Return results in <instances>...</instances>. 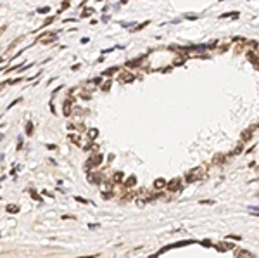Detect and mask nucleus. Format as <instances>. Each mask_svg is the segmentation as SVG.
Instances as JSON below:
<instances>
[{
    "label": "nucleus",
    "mask_w": 259,
    "mask_h": 258,
    "mask_svg": "<svg viewBox=\"0 0 259 258\" xmlns=\"http://www.w3.org/2000/svg\"><path fill=\"white\" fill-rule=\"evenodd\" d=\"M100 161H102V154H98V152H97L95 156H92V158H90V159H88V161L85 163V166L92 170V168H95L97 165H100Z\"/></svg>",
    "instance_id": "1"
},
{
    "label": "nucleus",
    "mask_w": 259,
    "mask_h": 258,
    "mask_svg": "<svg viewBox=\"0 0 259 258\" xmlns=\"http://www.w3.org/2000/svg\"><path fill=\"white\" fill-rule=\"evenodd\" d=\"M133 80H135V76L130 73V71H123V73L119 75V81H121V83H131Z\"/></svg>",
    "instance_id": "2"
},
{
    "label": "nucleus",
    "mask_w": 259,
    "mask_h": 258,
    "mask_svg": "<svg viewBox=\"0 0 259 258\" xmlns=\"http://www.w3.org/2000/svg\"><path fill=\"white\" fill-rule=\"evenodd\" d=\"M201 173H202L201 166H199V168L190 170V171H188V175H187V182H193V180H195V177H197V175H201Z\"/></svg>",
    "instance_id": "3"
},
{
    "label": "nucleus",
    "mask_w": 259,
    "mask_h": 258,
    "mask_svg": "<svg viewBox=\"0 0 259 258\" xmlns=\"http://www.w3.org/2000/svg\"><path fill=\"white\" fill-rule=\"evenodd\" d=\"M180 184H182V180L180 179H173L169 184H168V189L171 191V192H174V191H180Z\"/></svg>",
    "instance_id": "4"
},
{
    "label": "nucleus",
    "mask_w": 259,
    "mask_h": 258,
    "mask_svg": "<svg viewBox=\"0 0 259 258\" xmlns=\"http://www.w3.org/2000/svg\"><path fill=\"white\" fill-rule=\"evenodd\" d=\"M74 102V99H67L64 102V116H69L71 114V104Z\"/></svg>",
    "instance_id": "5"
},
{
    "label": "nucleus",
    "mask_w": 259,
    "mask_h": 258,
    "mask_svg": "<svg viewBox=\"0 0 259 258\" xmlns=\"http://www.w3.org/2000/svg\"><path fill=\"white\" fill-rule=\"evenodd\" d=\"M97 135H98V130L97 128H90L88 130V140L92 142L93 139H97Z\"/></svg>",
    "instance_id": "6"
},
{
    "label": "nucleus",
    "mask_w": 259,
    "mask_h": 258,
    "mask_svg": "<svg viewBox=\"0 0 259 258\" xmlns=\"http://www.w3.org/2000/svg\"><path fill=\"white\" fill-rule=\"evenodd\" d=\"M166 185H168V184H166L164 179H157L155 182H154V187L155 189H163V187H166Z\"/></svg>",
    "instance_id": "7"
},
{
    "label": "nucleus",
    "mask_w": 259,
    "mask_h": 258,
    "mask_svg": "<svg viewBox=\"0 0 259 258\" xmlns=\"http://www.w3.org/2000/svg\"><path fill=\"white\" fill-rule=\"evenodd\" d=\"M135 184H136V177H135V175L128 177V179H126V182H125V185H126V187H133Z\"/></svg>",
    "instance_id": "8"
},
{
    "label": "nucleus",
    "mask_w": 259,
    "mask_h": 258,
    "mask_svg": "<svg viewBox=\"0 0 259 258\" xmlns=\"http://www.w3.org/2000/svg\"><path fill=\"white\" fill-rule=\"evenodd\" d=\"M252 130L254 128H249V130H245V132H242V140L245 142V140H250V137H252Z\"/></svg>",
    "instance_id": "9"
},
{
    "label": "nucleus",
    "mask_w": 259,
    "mask_h": 258,
    "mask_svg": "<svg viewBox=\"0 0 259 258\" xmlns=\"http://www.w3.org/2000/svg\"><path fill=\"white\" fill-rule=\"evenodd\" d=\"M185 61H187V56H178V57L174 59V62H173V64H174V66H180V64H183V62H185Z\"/></svg>",
    "instance_id": "10"
},
{
    "label": "nucleus",
    "mask_w": 259,
    "mask_h": 258,
    "mask_svg": "<svg viewBox=\"0 0 259 258\" xmlns=\"http://www.w3.org/2000/svg\"><path fill=\"white\" fill-rule=\"evenodd\" d=\"M7 211H9V213H17L19 208H17L16 204H7Z\"/></svg>",
    "instance_id": "11"
},
{
    "label": "nucleus",
    "mask_w": 259,
    "mask_h": 258,
    "mask_svg": "<svg viewBox=\"0 0 259 258\" xmlns=\"http://www.w3.org/2000/svg\"><path fill=\"white\" fill-rule=\"evenodd\" d=\"M116 71H117V68H109L107 71H104V76H111V75H114Z\"/></svg>",
    "instance_id": "12"
},
{
    "label": "nucleus",
    "mask_w": 259,
    "mask_h": 258,
    "mask_svg": "<svg viewBox=\"0 0 259 258\" xmlns=\"http://www.w3.org/2000/svg\"><path fill=\"white\" fill-rule=\"evenodd\" d=\"M26 133H28V135L33 133V123H26Z\"/></svg>",
    "instance_id": "13"
},
{
    "label": "nucleus",
    "mask_w": 259,
    "mask_h": 258,
    "mask_svg": "<svg viewBox=\"0 0 259 258\" xmlns=\"http://www.w3.org/2000/svg\"><path fill=\"white\" fill-rule=\"evenodd\" d=\"M121 179H123V173H121V171H117V173L114 175V182H121Z\"/></svg>",
    "instance_id": "14"
},
{
    "label": "nucleus",
    "mask_w": 259,
    "mask_h": 258,
    "mask_svg": "<svg viewBox=\"0 0 259 258\" xmlns=\"http://www.w3.org/2000/svg\"><path fill=\"white\" fill-rule=\"evenodd\" d=\"M111 83H112V81H111V80H107L106 85H102V90H109V89H111Z\"/></svg>",
    "instance_id": "15"
},
{
    "label": "nucleus",
    "mask_w": 259,
    "mask_h": 258,
    "mask_svg": "<svg viewBox=\"0 0 259 258\" xmlns=\"http://www.w3.org/2000/svg\"><path fill=\"white\" fill-rule=\"evenodd\" d=\"M102 198H104V199H111V198H112V192H102Z\"/></svg>",
    "instance_id": "16"
},
{
    "label": "nucleus",
    "mask_w": 259,
    "mask_h": 258,
    "mask_svg": "<svg viewBox=\"0 0 259 258\" xmlns=\"http://www.w3.org/2000/svg\"><path fill=\"white\" fill-rule=\"evenodd\" d=\"M223 159H225V156H221V154H220V156H216V158L212 159V161H214V163H221Z\"/></svg>",
    "instance_id": "17"
},
{
    "label": "nucleus",
    "mask_w": 259,
    "mask_h": 258,
    "mask_svg": "<svg viewBox=\"0 0 259 258\" xmlns=\"http://www.w3.org/2000/svg\"><path fill=\"white\" fill-rule=\"evenodd\" d=\"M81 97H83L85 100H88L90 97H92V95H90V94H86V92H83V94H81Z\"/></svg>",
    "instance_id": "18"
},
{
    "label": "nucleus",
    "mask_w": 259,
    "mask_h": 258,
    "mask_svg": "<svg viewBox=\"0 0 259 258\" xmlns=\"http://www.w3.org/2000/svg\"><path fill=\"white\" fill-rule=\"evenodd\" d=\"M145 203H147V201H144V199H138V201H136L138 206H145Z\"/></svg>",
    "instance_id": "19"
},
{
    "label": "nucleus",
    "mask_w": 259,
    "mask_h": 258,
    "mask_svg": "<svg viewBox=\"0 0 259 258\" xmlns=\"http://www.w3.org/2000/svg\"><path fill=\"white\" fill-rule=\"evenodd\" d=\"M31 198H33V199H36V201H40V196L36 194V192H31Z\"/></svg>",
    "instance_id": "20"
},
{
    "label": "nucleus",
    "mask_w": 259,
    "mask_h": 258,
    "mask_svg": "<svg viewBox=\"0 0 259 258\" xmlns=\"http://www.w3.org/2000/svg\"><path fill=\"white\" fill-rule=\"evenodd\" d=\"M228 239H237V241H238V239H242V237H240V236H235V234H231V236H228Z\"/></svg>",
    "instance_id": "21"
},
{
    "label": "nucleus",
    "mask_w": 259,
    "mask_h": 258,
    "mask_svg": "<svg viewBox=\"0 0 259 258\" xmlns=\"http://www.w3.org/2000/svg\"><path fill=\"white\" fill-rule=\"evenodd\" d=\"M250 213H252V215H257V217H259V210H254V208H250Z\"/></svg>",
    "instance_id": "22"
},
{
    "label": "nucleus",
    "mask_w": 259,
    "mask_h": 258,
    "mask_svg": "<svg viewBox=\"0 0 259 258\" xmlns=\"http://www.w3.org/2000/svg\"><path fill=\"white\" fill-rule=\"evenodd\" d=\"M38 12H48V7H42V9H38Z\"/></svg>",
    "instance_id": "23"
},
{
    "label": "nucleus",
    "mask_w": 259,
    "mask_h": 258,
    "mask_svg": "<svg viewBox=\"0 0 259 258\" xmlns=\"http://www.w3.org/2000/svg\"><path fill=\"white\" fill-rule=\"evenodd\" d=\"M79 258H95V255H90V256H79Z\"/></svg>",
    "instance_id": "24"
}]
</instances>
